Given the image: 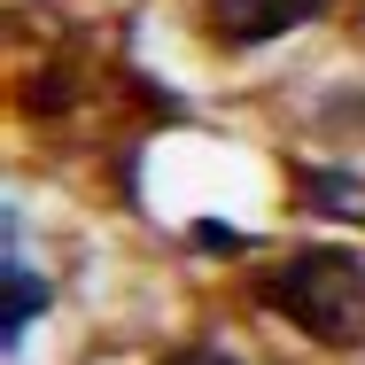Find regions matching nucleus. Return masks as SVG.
Here are the masks:
<instances>
[{"instance_id":"f257e3e1","label":"nucleus","mask_w":365,"mask_h":365,"mask_svg":"<svg viewBox=\"0 0 365 365\" xmlns=\"http://www.w3.org/2000/svg\"><path fill=\"white\" fill-rule=\"evenodd\" d=\"M257 303L295 319L311 342L350 350V342H365V257H350V249H295L272 272H257Z\"/></svg>"},{"instance_id":"f03ea898","label":"nucleus","mask_w":365,"mask_h":365,"mask_svg":"<svg viewBox=\"0 0 365 365\" xmlns=\"http://www.w3.org/2000/svg\"><path fill=\"white\" fill-rule=\"evenodd\" d=\"M327 0H210V24H218V39L233 47H257V39H280L295 24H311Z\"/></svg>"},{"instance_id":"7ed1b4c3","label":"nucleus","mask_w":365,"mask_h":365,"mask_svg":"<svg viewBox=\"0 0 365 365\" xmlns=\"http://www.w3.org/2000/svg\"><path fill=\"white\" fill-rule=\"evenodd\" d=\"M303 187H319V195H311L319 210H334V218H365V187H358V179H342V171H303Z\"/></svg>"},{"instance_id":"20e7f679","label":"nucleus","mask_w":365,"mask_h":365,"mask_svg":"<svg viewBox=\"0 0 365 365\" xmlns=\"http://www.w3.org/2000/svg\"><path fill=\"white\" fill-rule=\"evenodd\" d=\"M39 303H47V288H39L24 264H8V319H0V334H8V342H24V327H31V311H39Z\"/></svg>"},{"instance_id":"39448f33","label":"nucleus","mask_w":365,"mask_h":365,"mask_svg":"<svg viewBox=\"0 0 365 365\" xmlns=\"http://www.w3.org/2000/svg\"><path fill=\"white\" fill-rule=\"evenodd\" d=\"M163 365H241V358H225V350H179V358H163Z\"/></svg>"},{"instance_id":"423d86ee","label":"nucleus","mask_w":365,"mask_h":365,"mask_svg":"<svg viewBox=\"0 0 365 365\" xmlns=\"http://www.w3.org/2000/svg\"><path fill=\"white\" fill-rule=\"evenodd\" d=\"M195 241H210V249H241V233H233V225H195Z\"/></svg>"}]
</instances>
